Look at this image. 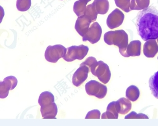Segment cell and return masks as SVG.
Listing matches in <instances>:
<instances>
[{
	"label": "cell",
	"instance_id": "obj_13",
	"mask_svg": "<svg viewBox=\"0 0 158 126\" xmlns=\"http://www.w3.org/2000/svg\"><path fill=\"white\" fill-rule=\"evenodd\" d=\"M143 52L148 58H152L158 52V43L155 40L147 41L143 45Z\"/></svg>",
	"mask_w": 158,
	"mask_h": 126
},
{
	"label": "cell",
	"instance_id": "obj_29",
	"mask_svg": "<svg viewBox=\"0 0 158 126\" xmlns=\"http://www.w3.org/2000/svg\"><path fill=\"white\" fill-rule=\"evenodd\" d=\"M80 1H82V2H84V3H88L89 2H90L91 0H80Z\"/></svg>",
	"mask_w": 158,
	"mask_h": 126
},
{
	"label": "cell",
	"instance_id": "obj_24",
	"mask_svg": "<svg viewBox=\"0 0 158 126\" xmlns=\"http://www.w3.org/2000/svg\"><path fill=\"white\" fill-rule=\"evenodd\" d=\"M31 4V0H17L16 7L19 11L24 12L30 9Z\"/></svg>",
	"mask_w": 158,
	"mask_h": 126
},
{
	"label": "cell",
	"instance_id": "obj_6",
	"mask_svg": "<svg viewBox=\"0 0 158 126\" xmlns=\"http://www.w3.org/2000/svg\"><path fill=\"white\" fill-rule=\"evenodd\" d=\"M107 90L106 86L97 80H90L85 85V91L88 95L94 96L100 99L106 96Z\"/></svg>",
	"mask_w": 158,
	"mask_h": 126
},
{
	"label": "cell",
	"instance_id": "obj_10",
	"mask_svg": "<svg viewBox=\"0 0 158 126\" xmlns=\"http://www.w3.org/2000/svg\"><path fill=\"white\" fill-rule=\"evenodd\" d=\"M90 69L86 65H80L74 73L73 77V83L74 86L79 87L86 80Z\"/></svg>",
	"mask_w": 158,
	"mask_h": 126
},
{
	"label": "cell",
	"instance_id": "obj_31",
	"mask_svg": "<svg viewBox=\"0 0 158 126\" xmlns=\"http://www.w3.org/2000/svg\"></svg>",
	"mask_w": 158,
	"mask_h": 126
},
{
	"label": "cell",
	"instance_id": "obj_18",
	"mask_svg": "<svg viewBox=\"0 0 158 126\" xmlns=\"http://www.w3.org/2000/svg\"><path fill=\"white\" fill-rule=\"evenodd\" d=\"M53 102H55V96L51 92L44 91L40 95L38 103L41 107L51 104Z\"/></svg>",
	"mask_w": 158,
	"mask_h": 126
},
{
	"label": "cell",
	"instance_id": "obj_21",
	"mask_svg": "<svg viewBox=\"0 0 158 126\" xmlns=\"http://www.w3.org/2000/svg\"><path fill=\"white\" fill-rule=\"evenodd\" d=\"M149 86L152 95L158 99V71L150 78Z\"/></svg>",
	"mask_w": 158,
	"mask_h": 126
},
{
	"label": "cell",
	"instance_id": "obj_9",
	"mask_svg": "<svg viewBox=\"0 0 158 126\" xmlns=\"http://www.w3.org/2000/svg\"><path fill=\"white\" fill-rule=\"evenodd\" d=\"M124 19V14L118 9H116L108 16L106 19V24L111 29L118 28L122 24Z\"/></svg>",
	"mask_w": 158,
	"mask_h": 126
},
{
	"label": "cell",
	"instance_id": "obj_5",
	"mask_svg": "<svg viewBox=\"0 0 158 126\" xmlns=\"http://www.w3.org/2000/svg\"><path fill=\"white\" fill-rule=\"evenodd\" d=\"M67 49L63 45H56L47 47L45 52L46 60L50 63H56L61 58H64L67 53Z\"/></svg>",
	"mask_w": 158,
	"mask_h": 126
},
{
	"label": "cell",
	"instance_id": "obj_11",
	"mask_svg": "<svg viewBox=\"0 0 158 126\" xmlns=\"http://www.w3.org/2000/svg\"><path fill=\"white\" fill-rule=\"evenodd\" d=\"M91 21L89 19L86 17L85 15L78 17L76 20L75 28L76 32L81 36L83 37L90 28V25L91 24Z\"/></svg>",
	"mask_w": 158,
	"mask_h": 126
},
{
	"label": "cell",
	"instance_id": "obj_16",
	"mask_svg": "<svg viewBox=\"0 0 158 126\" xmlns=\"http://www.w3.org/2000/svg\"><path fill=\"white\" fill-rule=\"evenodd\" d=\"M118 114L116 102H112L108 105L106 111L102 114L101 118L102 119H118Z\"/></svg>",
	"mask_w": 158,
	"mask_h": 126
},
{
	"label": "cell",
	"instance_id": "obj_12",
	"mask_svg": "<svg viewBox=\"0 0 158 126\" xmlns=\"http://www.w3.org/2000/svg\"><path fill=\"white\" fill-rule=\"evenodd\" d=\"M141 42L140 41H132L128 45L126 49L121 55L125 58H128L130 56H138L141 55Z\"/></svg>",
	"mask_w": 158,
	"mask_h": 126
},
{
	"label": "cell",
	"instance_id": "obj_28",
	"mask_svg": "<svg viewBox=\"0 0 158 126\" xmlns=\"http://www.w3.org/2000/svg\"><path fill=\"white\" fill-rule=\"evenodd\" d=\"M97 62V59L94 58V57H89L86 59L85 62L82 63L80 65H86L87 67H88L89 69H90L91 67L95 63Z\"/></svg>",
	"mask_w": 158,
	"mask_h": 126
},
{
	"label": "cell",
	"instance_id": "obj_23",
	"mask_svg": "<svg viewBox=\"0 0 158 126\" xmlns=\"http://www.w3.org/2000/svg\"><path fill=\"white\" fill-rule=\"evenodd\" d=\"M98 14L97 11L93 3L86 6V9L84 15L86 17H88L91 20V22H95L97 20Z\"/></svg>",
	"mask_w": 158,
	"mask_h": 126
},
{
	"label": "cell",
	"instance_id": "obj_20",
	"mask_svg": "<svg viewBox=\"0 0 158 126\" xmlns=\"http://www.w3.org/2000/svg\"><path fill=\"white\" fill-rule=\"evenodd\" d=\"M150 0H131V10H143L149 7Z\"/></svg>",
	"mask_w": 158,
	"mask_h": 126
},
{
	"label": "cell",
	"instance_id": "obj_7",
	"mask_svg": "<svg viewBox=\"0 0 158 126\" xmlns=\"http://www.w3.org/2000/svg\"><path fill=\"white\" fill-rule=\"evenodd\" d=\"M102 34V29L98 22H94L90 25L86 33L82 37V41H88L91 44L97 43L100 40Z\"/></svg>",
	"mask_w": 158,
	"mask_h": 126
},
{
	"label": "cell",
	"instance_id": "obj_30",
	"mask_svg": "<svg viewBox=\"0 0 158 126\" xmlns=\"http://www.w3.org/2000/svg\"><path fill=\"white\" fill-rule=\"evenodd\" d=\"M157 41V42H158V38L157 39V41Z\"/></svg>",
	"mask_w": 158,
	"mask_h": 126
},
{
	"label": "cell",
	"instance_id": "obj_26",
	"mask_svg": "<svg viewBox=\"0 0 158 126\" xmlns=\"http://www.w3.org/2000/svg\"><path fill=\"white\" fill-rule=\"evenodd\" d=\"M125 119H149V117H148L145 114L143 113H139L137 114L135 111H132L130 114L127 115L125 117Z\"/></svg>",
	"mask_w": 158,
	"mask_h": 126
},
{
	"label": "cell",
	"instance_id": "obj_15",
	"mask_svg": "<svg viewBox=\"0 0 158 126\" xmlns=\"http://www.w3.org/2000/svg\"><path fill=\"white\" fill-rule=\"evenodd\" d=\"M116 108L119 114L124 115L131 111L132 108L131 102L125 98H122L116 101Z\"/></svg>",
	"mask_w": 158,
	"mask_h": 126
},
{
	"label": "cell",
	"instance_id": "obj_3",
	"mask_svg": "<svg viewBox=\"0 0 158 126\" xmlns=\"http://www.w3.org/2000/svg\"><path fill=\"white\" fill-rule=\"evenodd\" d=\"M90 71L102 83L106 84L109 82L111 77V72L109 66L103 61L96 62L90 68Z\"/></svg>",
	"mask_w": 158,
	"mask_h": 126
},
{
	"label": "cell",
	"instance_id": "obj_2",
	"mask_svg": "<svg viewBox=\"0 0 158 126\" xmlns=\"http://www.w3.org/2000/svg\"><path fill=\"white\" fill-rule=\"evenodd\" d=\"M104 42L108 45H115L119 48L122 54L128 45V36L124 30H116L107 32L104 36Z\"/></svg>",
	"mask_w": 158,
	"mask_h": 126
},
{
	"label": "cell",
	"instance_id": "obj_19",
	"mask_svg": "<svg viewBox=\"0 0 158 126\" xmlns=\"http://www.w3.org/2000/svg\"><path fill=\"white\" fill-rule=\"evenodd\" d=\"M140 90L136 86L131 85L126 89V96L130 101L136 102L140 96Z\"/></svg>",
	"mask_w": 158,
	"mask_h": 126
},
{
	"label": "cell",
	"instance_id": "obj_27",
	"mask_svg": "<svg viewBox=\"0 0 158 126\" xmlns=\"http://www.w3.org/2000/svg\"><path fill=\"white\" fill-rule=\"evenodd\" d=\"M100 111L98 109H94L89 111L85 119H100Z\"/></svg>",
	"mask_w": 158,
	"mask_h": 126
},
{
	"label": "cell",
	"instance_id": "obj_22",
	"mask_svg": "<svg viewBox=\"0 0 158 126\" xmlns=\"http://www.w3.org/2000/svg\"><path fill=\"white\" fill-rule=\"evenodd\" d=\"M86 4L82 1L78 0L73 5V11L78 17L84 15L85 14L86 9Z\"/></svg>",
	"mask_w": 158,
	"mask_h": 126
},
{
	"label": "cell",
	"instance_id": "obj_14",
	"mask_svg": "<svg viewBox=\"0 0 158 126\" xmlns=\"http://www.w3.org/2000/svg\"><path fill=\"white\" fill-rule=\"evenodd\" d=\"M40 112L44 119H55L57 114L58 108L56 104L53 102L51 104L42 106Z\"/></svg>",
	"mask_w": 158,
	"mask_h": 126
},
{
	"label": "cell",
	"instance_id": "obj_4",
	"mask_svg": "<svg viewBox=\"0 0 158 126\" xmlns=\"http://www.w3.org/2000/svg\"><path fill=\"white\" fill-rule=\"evenodd\" d=\"M89 47L84 45L72 46L67 48V53L64 59L67 62H73L75 60H81L89 52Z\"/></svg>",
	"mask_w": 158,
	"mask_h": 126
},
{
	"label": "cell",
	"instance_id": "obj_1",
	"mask_svg": "<svg viewBox=\"0 0 158 126\" xmlns=\"http://www.w3.org/2000/svg\"><path fill=\"white\" fill-rule=\"evenodd\" d=\"M138 34L145 41L158 38V10L153 6L138 13L136 24Z\"/></svg>",
	"mask_w": 158,
	"mask_h": 126
},
{
	"label": "cell",
	"instance_id": "obj_25",
	"mask_svg": "<svg viewBox=\"0 0 158 126\" xmlns=\"http://www.w3.org/2000/svg\"><path fill=\"white\" fill-rule=\"evenodd\" d=\"M116 6L126 12H129L130 9L131 0H114Z\"/></svg>",
	"mask_w": 158,
	"mask_h": 126
},
{
	"label": "cell",
	"instance_id": "obj_8",
	"mask_svg": "<svg viewBox=\"0 0 158 126\" xmlns=\"http://www.w3.org/2000/svg\"><path fill=\"white\" fill-rule=\"evenodd\" d=\"M18 80L14 76H9L0 82V98H5L9 95L10 90L14 89L17 86Z\"/></svg>",
	"mask_w": 158,
	"mask_h": 126
},
{
	"label": "cell",
	"instance_id": "obj_17",
	"mask_svg": "<svg viewBox=\"0 0 158 126\" xmlns=\"http://www.w3.org/2000/svg\"><path fill=\"white\" fill-rule=\"evenodd\" d=\"M98 14H106L110 9V3L108 0H94L93 2Z\"/></svg>",
	"mask_w": 158,
	"mask_h": 126
}]
</instances>
